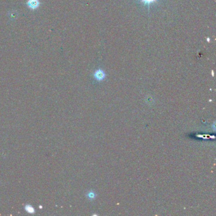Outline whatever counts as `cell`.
Instances as JSON below:
<instances>
[{
    "label": "cell",
    "mask_w": 216,
    "mask_h": 216,
    "mask_svg": "<svg viewBox=\"0 0 216 216\" xmlns=\"http://www.w3.org/2000/svg\"><path fill=\"white\" fill-rule=\"evenodd\" d=\"M139 3H142L143 5L146 6L148 7V12L150 11V6L151 5L155 4L156 2H157L159 0H138Z\"/></svg>",
    "instance_id": "obj_2"
},
{
    "label": "cell",
    "mask_w": 216,
    "mask_h": 216,
    "mask_svg": "<svg viewBox=\"0 0 216 216\" xmlns=\"http://www.w3.org/2000/svg\"><path fill=\"white\" fill-rule=\"evenodd\" d=\"M87 196H88V197L89 198L90 200H93L95 198L96 195H95V193H94L93 191H90V192L88 193Z\"/></svg>",
    "instance_id": "obj_4"
},
{
    "label": "cell",
    "mask_w": 216,
    "mask_h": 216,
    "mask_svg": "<svg viewBox=\"0 0 216 216\" xmlns=\"http://www.w3.org/2000/svg\"><path fill=\"white\" fill-rule=\"evenodd\" d=\"M207 42H208V43H209V42H210V39H209L208 37L207 38Z\"/></svg>",
    "instance_id": "obj_5"
},
{
    "label": "cell",
    "mask_w": 216,
    "mask_h": 216,
    "mask_svg": "<svg viewBox=\"0 0 216 216\" xmlns=\"http://www.w3.org/2000/svg\"><path fill=\"white\" fill-rule=\"evenodd\" d=\"M27 5L30 8L34 10L37 8L39 5V2L38 0H29L27 1Z\"/></svg>",
    "instance_id": "obj_3"
},
{
    "label": "cell",
    "mask_w": 216,
    "mask_h": 216,
    "mask_svg": "<svg viewBox=\"0 0 216 216\" xmlns=\"http://www.w3.org/2000/svg\"><path fill=\"white\" fill-rule=\"evenodd\" d=\"M106 74L103 71H102V69H98L97 71H95V74H94V77L97 80V81H103V80L105 78Z\"/></svg>",
    "instance_id": "obj_1"
}]
</instances>
